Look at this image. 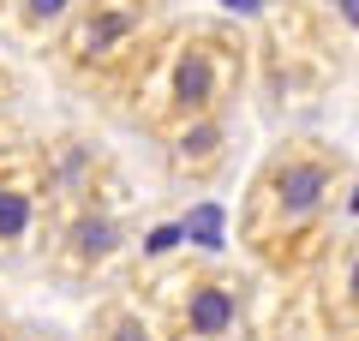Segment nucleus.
I'll return each mask as SVG.
<instances>
[{
    "instance_id": "423d86ee",
    "label": "nucleus",
    "mask_w": 359,
    "mask_h": 341,
    "mask_svg": "<svg viewBox=\"0 0 359 341\" xmlns=\"http://www.w3.org/2000/svg\"><path fill=\"white\" fill-rule=\"evenodd\" d=\"M168 144V162H174L180 180H192V186H204V180L222 174V162H228V114H204V120H180V126L162 132Z\"/></svg>"
},
{
    "instance_id": "20e7f679",
    "label": "nucleus",
    "mask_w": 359,
    "mask_h": 341,
    "mask_svg": "<svg viewBox=\"0 0 359 341\" xmlns=\"http://www.w3.org/2000/svg\"><path fill=\"white\" fill-rule=\"evenodd\" d=\"M168 0H78L72 18L48 36L54 60L72 78H90V84H120L132 72L150 36L162 30Z\"/></svg>"
},
{
    "instance_id": "f8f14e48",
    "label": "nucleus",
    "mask_w": 359,
    "mask_h": 341,
    "mask_svg": "<svg viewBox=\"0 0 359 341\" xmlns=\"http://www.w3.org/2000/svg\"><path fill=\"white\" fill-rule=\"evenodd\" d=\"M0 329H6V317H0Z\"/></svg>"
},
{
    "instance_id": "7ed1b4c3",
    "label": "nucleus",
    "mask_w": 359,
    "mask_h": 341,
    "mask_svg": "<svg viewBox=\"0 0 359 341\" xmlns=\"http://www.w3.org/2000/svg\"><path fill=\"white\" fill-rule=\"evenodd\" d=\"M138 305L162 329V341H257L252 276L228 264H174L150 276Z\"/></svg>"
},
{
    "instance_id": "6e6552de",
    "label": "nucleus",
    "mask_w": 359,
    "mask_h": 341,
    "mask_svg": "<svg viewBox=\"0 0 359 341\" xmlns=\"http://www.w3.org/2000/svg\"><path fill=\"white\" fill-rule=\"evenodd\" d=\"M84 341H162V329L150 323V312H144L138 300H126V293H108V300L90 312Z\"/></svg>"
},
{
    "instance_id": "f257e3e1",
    "label": "nucleus",
    "mask_w": 359,
    "mask_h": 341,
    "mask_svg": "<svg viewBox=\"0 0 359 341\" xmlns=\"http://www.w3.org/2000/svg\"><path fill=\"white\" fill-rule=\"evenodd\" d=\"M353 162L330 138H282L240 198V246L276 276H306L335 252V210H347Z\"/></svg>"
},
{
    "instance_id": "9b49d317",
    "label": "nucleus",
    "mask_w": 359,
    "mask_h": 341,
    "mask_svg": "<svg viewBox=\"0 0 359 341\" xmlns=\"http://www.w3.org/2000/svg\"><path fill=\"white\" fill-rule=\"evenodd\" d=\"M323 341H353V335H335V329H330V335H323Z\"/></svg>"
},
{
    "instance_id": "f03ea898",
    "label": "nucleus",
    "mask_w": 359,
    "mask_h": 341,
    "mask_svg": "<svg viewBox=\"0 0 359 341\" xmlns=\"http://www.w3.org/2000/svg\"><path fill=\"white\" fill-rule=\"evenodd\" d=\"M245 84V36L228 25H186V30H156L150 48L132 60L120 90L138 96V120L150 132H168L180 120L228 114Z\"/></svg>"
},
{
    "instance_id": "39448f33",
    "label": "nucleus",
    "mask_w": 359,
    "mask_h": 341,
    "mask_svg": "<svg viewBox=\"0 0 359 341\" xmlns=\"http://www.w3.org/2000/svg\"><path fill=\"white\" fill-rule=\"evenodd\" d=\"M120 246H126V222L90 192V198L66 203V210L54 215V234H48V246H42V258H48V269L60 281H96L120 258Z\"/></svg>"
},
{
    "instance_id": "1a4fd4ad",
    "label": "nucleus",
    "mask_w": 359,
    "mask_h": 341,
    "mask_svg": "<svg viewBox=\"0 0 359 341\" xmlns=\"http://www.w3.org/2000/svg\"><path fill=\"white\" fill-rule=\"evenodd\" d=\"M0 341H54V335H36V329H18L13 335V329H0Z\"/></svg>"
},
{
    "instance_id": "0eeeda50",
    "label": "nucleus",
    "mask_w": 359,
    "mask_h": 341,
    "mask_svg": "<svg viewBox=\"0 0 359 341\" xmlns=\"http://www.w3.org/2000/svg\"><path fill=\"white\" fill-rule=\"evenodd\" d=\"M72 6L78 0H0V30L13 42H25V48H36L72 18Z\"/></svg>"
},
{
    "instance_id": "9d476101",
    "label": "nucleus",
    "mask_w": 359,
    "mask_h": 341,
    "mask_svg": "<svg viewBox=\"0 0 359 341\" xmlns=\"http://www.w3.org/2000/svg\"><path fill=\"white\" fill-rule=\"evenodd\" d=\"M6 102H13V78L0 72V120H6Z\"/></svg>"
}]
</instances>
